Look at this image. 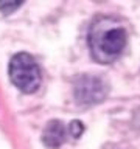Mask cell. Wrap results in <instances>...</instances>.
I'll use <instances>...</instances> for the list:
<instances>
[{
  "label": "cell",
  "instance_id": "cell-2",
  "mask_svg": "<svg viewBox=\"0 0 140 149\" xmlns=\"http://www.w3.org/2000/svg\"><path fill=\"white\" fill-rule=\"evenodd\" d=\"M9 78L23 93H33L41 86V72L28 53H17L9 62Z\"/></svg>",
  "mask_w": 140,
  "mask_h": 149
},
{
  "label": "cell",
  "instance_id": "cell-6",
  "mask_svg": "<svg viewBox=\"0 0 140 149\" xmlns=\"http://www.w3.org/2000/svg\"><path fill=\"white\" fill-rule=\"evenodd\" d=\"M84 132V124L78 120H73L72 123L69 124V134L72 135L73 138H79L81 134Z\"/></svg>",
  "mask_w": 140,
  "mask_h": 149
},
{
  "label": "cell",
  "instance_id": "cell-3",
  "mask_svg": "<svg viewBox=\"0 0 140 149\" xmlns=\"http://www.w3.org/2000/svg\"><path fill=\"white\" fill-rule=\"evenodd\" d=\"M107 95V84L104 79L93 74H83L75 82V98L79 104H98Z\"/></svg>",
  "mask_w": 140,
  "mask_h": 149
},
{
  "label": "cell",
  "instance_id": "cell-5",
  "mask_svg": "<svg viewBox=\"0 0 140 149\" xmlns=\"http://www.w3.org/2000/svg\"><path fill=\"white\" fill-rule=\"evenodd\" d=\"M22 5L20 0H0V11L3 14H11Z\"/></svg>",
  "mask_w": 140,
  "mask_h": 149
},
{
  "label": "cell",
  "instance_id": "cell-4",
  "mask_svg": "<svg viewBox=\"0 0 140 149\" xmlns=\"http://www.w3.org/2000/svg\"><path fill=\"white\" fill-rule=\"evenodd\" d=\"M65 140V127L59 120H51L42 132V141L48 148H59Z\"/></svg>",
  "mask_w": 140,
  "mask_h": 149
},
{
  "label": "cell",
  "instance_id": "cell-1",
  "mask_svg": "<svg viewBox=\"0 0 140 149\" xmlns=\"http://www.w3.org/2000/svg\"><path fill=\"white\" fill-rule=\"evenodd\" d=\"M126 30L114 17H101L89 31V47L93 59L109 64L121 54L126 47Z\"/></svg>",
  "mask_w": 140,
  "mask_h": 149
}]
</instances>
